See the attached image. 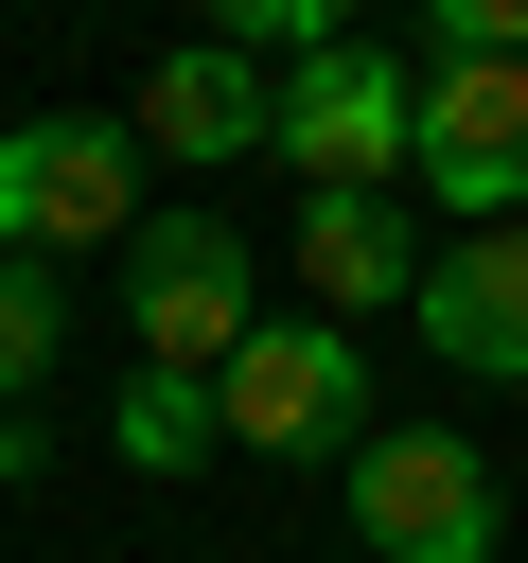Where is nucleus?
I'll return each instance as SVG.
<instances>
[{
	"label": "nucleus",
	"mask_w": 528,
	"mask_h": 563,
	"mask_svg": "<svg viewBox=\"0 0 528 563\" xmlns=\"http://www.w3.org/2000/svg\"><path fill=\"white\" fill-rule=\"evenodd\" d=\"M405 88H422V53H387V35L282 53L264 70V158H299V194H405Z\"/></svg>",
	"instance_id": "1"
},
{
	"label": "nucleus",
	"mask_w": 528,
	"mask_h": 563,
	"mask_svg": "<svg viewBox=\"0 0 528 563\" xmlns=\"http://www.w3.org/2000/svg\"><path fill=\"white\" fill-rule=\"evenodd\" d=\"M141 229V141L123 106H35L0 123V264H88Z\"/></svg>",
	"instance_id": "2"
},
{
	"label": "nucleus",
	"mask_w": 528,
	"mask_h": 563,
	"mask_svg": "<svg viewBox=\"0 0 528 563\" xmlns=\"http://www.w3.org/2000/svg\"><path fill=\"white\" fill-rule=\"evenodd\" d=\"M211 422H229L246 457H352V440H370V352H352L317 299H264L246 352L211 369Z\"/></svg>",
	"instance_id": "3"
},
{
	"label": "nucleus",
	"mask_w": 528,
	"mask_h": 563,
	"mask_svg": "<svg viewBox=\"0 0 528 563\" xmlns=\"http://www.w3.org/2000/svg\"><path fill=\"white\" fill-rule=\"evenodd\" d=\"M405 194L440 229H510L528 211V70L510 53H422V88H405Z\"/></svg>",
	"instance_id": "4"
},
{
	"label": "nucleus",
	"mask_w": 528,
	"mask_h": 563,
	"mask_svg": "<svg viewBox=\"0 0 528 563\" xmlns=\"http://www.w3.org/2000/svg\"><path fill=\"white\" fill-rule=\"evenodd\" d=\"M246 317H264V264H246V229L229 211H141L123 229V334H141V369H229L246 352Z\"/></svg>",
	"instance_id": "5"
},
{
	"label": "nucleus",
	"mask_w": 528,
	"mask_h": 563,
	"mask_svg": "<svg viewBox=\"0 0 528 563\" xmlns=\"http://www.w3.org/2000/svg\"><path fill=\"white\" fill-rule=\"evenodd\" d=\"M334 475H352V545L370 563H493V528H510L493 510V457L458 422H370Z\"/></svg>",
	"instance_id": "6"
},
{
	"label": "nucleus",
	"mask_w": 528,
	"mask_h": 563,
	"mask_svg": "<svg viewBox=\"0 0 528 563\" xmlns=\"http://www.w3.org/2000/svg\"><path fill=\"white\" fill-rule=\"evenodd\" d=\"M405 317H422V352H440V369L528 387V211H510V229H440Z\"/></svg>",
	"instance_id": "7"
},
{
	"label": "nucleus",
	"mask_w": 528,
	"mask_h": 563,
	"mask_svg": "<svg viewBox=\"0 0 528 563\" xmlns=\"http://www.w3.org/2000/svg\"><path fill=\"white\" fill-rule=\"evenodd\" d=\"M123 141H141V158H176V176H211V158H264V53H229V35H176V53L141 70Z\"/></svg>",
	"instance_id": "8"
},
{
	"label": "nucleus",
	"mask_w": 528,
	"mask_h": 563,
	"mask_svg": "<svg viewBox=\"0 0 528 563\" xmlns=\"http://www.w3.org/2000/svg\"><path fill=\"white\" fill-rule=\"evenodd\" d=\"M299 282H317L334 334L387 317V299H422V211L405 194H299Z\"/></svg>",
	"instance_id": "9"
},
{
	"label": "nucleus",
	"mask_w": 528,
	"mask_h": 563,
	"mask_svg": "<svg viewBox=\"0 0 528 563\" xmlns=\"http://www.w3.org/2000/svg\"><path fill=\"white\" fill-rule=\"evenodd\" d=\"M106 457H123V475H194V457H229V422H211L194 369H141V387L106 405Z\"/></svg>",
	"instance_id": "10"
},
{
	"label": "nucleus",
	"mask_w": 528,
	"mask_h": 563,
	"mask_svg": "<svg viewBox=\"0 0 528 563\" xmlns=\"http://www.w3.org/2000/svg\"><path fill=\"white\" fill-rule=\"evenodd\" d=\"M53 352H70V282L53 264H0V405H35Z\"/></svg>",
	"instance_id": "11"
},
{
	"label": "nucleus",
	"mask_w": 528,
	"mask_h": 563,
	"mask_svg": "<svg viewBox=\"0 0 528 563\" xmlns=\"http://www.w3.org/2000/svg\"><path fill=\"white\" fill-rule=\"evenodd\" d=\"M211 35L229 53H334V35H370V0H211Z\"/></svg>",
	"instance_id": "12"
},
{
	"label": "nucleus",
	"mask_w": 528,
	"mask_h": 563,
	"mask_svg": "<svg viewBox=\"0 0 528 563\" xmlns=\"http://www.w3.org/2000/svg\"><path fill=\"white\" fill-rule=\"evenodd\" d=\"M422 18V53H510L528 70V0H405Z\"/></svg>",
	"instance_id": "13"
},
{
	"label": "nucleus",
	"mask_w": 528,
	"mask_h": 563,
	"mask_svg": "<svg viewBox=\"0 0 528 563\" xmlns=\"http://www.w3.org/2000/svg\"><path fill=\"white\" fill-rule=\"evenodd\" d=\"M35 457H53V440H35V405H0V493H35Z\"/></svg>",
	"instance_id": "14"
}]
</instances>
